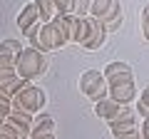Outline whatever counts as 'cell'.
I'll return each mask as SVG.
<instances>
[{
	"label": "cell",
	"mask_w": 149,
	"mask_h": 139,
	"mask_svg": "<svg viewBox=\"0 0 149 139\" xmlns=\"http://www.w3.org/2000/svg\"><path fill=\"white\" fill-rule=\"evenodd\" d=\"M17 77H22V80L27 82H35L37 77H42L45 72H47V57H45V52H37L35 47H22V52L17 55Z\"/></svg>",
	"instance_id": "obj_1"
},
{
	"label": "cell",
	"mask_w": 149,
	"mask_h": 139,
	"mask_svg": "<svg viewBox=\"0 0 149 139\" xmlns=\"http://www.w3.org/2000/svg\"><path fill=\"white\" fill-rule=\"evenodd\" d=\"M45 102H47L45 92L40 90V87L30 85V87H25V90H22L20 95H15V97H13L10 109H13V112H30V114H37V112H42Z\"/></svg>",
	"instance_id": "obj_2"
},
{
	"label": "cell",
	"mask_w": 149,
	"mask_h": 139,
	"mask_svg": "<svg viewBox=\"0 0 149 139\" xmlns=\"http://www.w3.org/2000/svg\"><path fill=\"white\" fill-rule=\"evenodd\" d=\"M80 90H82V95H87L92 102L109 97L107 80H104L102 72H97V70H85V72L80 75Z\"/></svg>",
	"instance_id": "obj_3"
},
{
	"label": "cell",
	"mask_w": 149,
	"mask_h": 139,
	"mask_svg": "<svg viewBox=\"0 0 149 139\" xmlns=\"http://www.w3.org/2000/svg\"><path fill=\"white\" fill-rule=\"evenodd\" d=\"M40 40H42L45 50H60L67 45V38H65L62 32V25L57 22V17H55L52 22H42V27H40Z\"/></svg>",
	"instance_id": "obj_4"
},
{
	"label": "cell",
	"mask_w": 149,
	"mask_h": 139,
	"mask_svg": "<svg viewBox=\"0 0 149 139\" xmlns=\"http://www.w3.org/2000/svg\"><path fill=\"white\" fill-rule=\"evenodd\" d=\"M104 38H107V30H104V25H102L100 20H95V17H92L90 35L85 38V42H82L80 47H82V50H87V52H95V50H100V47H102Z\"/></svg>",
	"instance_id": "obj_5"
},
{
	"label": "cell",
	"mask_w": 149,
	"mask_h": 139,
	"mask_svg": "<svg viewBox=\"0 0 149 139\" xmlns=\"http://www.w3.org/2000/svg\"><path fill=\"white\" fill-rule=\"evenodd\" d=\"M32 119H35V114H30V112H13L10 109V114H8V122L20 132V139H30Z\"/></svg>",
	"instance_id": "obj_6"
},
{
	"label": "cell",
	"mask_w": 149,
	"mask_h": 139,
	"mask_svg": "<svg viewBox=\"0 0 149 139\" xmlns=\"http://www.w3.org/2000/svg\"><path fill=\"white\" fill-rule=\"evenodd\" d=\"M119 107H122L119 102H114L112 97H104V99H97L95 102V114L102 117V119H107V122H112V119L117 117Z\"/></svg>",
	"instance_id": "obj_7"
},
{
	"label": "cell",
	"mask_w": 149,
	"mask_h": 139,
	"mask_svg": "<svg viewBox=\"0 0 149 139\" xmlns=\"http://www.w3.org/2000/svg\"><path fill=\"white\" fill-rule=\"evenodd\" d=\"M35 22H40V13H37L35 3H30V5H25V8L20 10V15L15 17V25H17V30L25 32L27 27H32Z\"/></svg>",
	"instance_id": "obj_8"
},
{
	"label": "cell",
	"mask_w": 149,
	"mask_h": 139,
	"mask_svg": "<svg viewBox=\"0 0 149 139\" xmlns=\"http://www.w3.org/2000/svg\"><path fill=\"white\" fill-rule=\"evenodd\" d=\"M109 97L119 104H132L137 99V85H122V87H109Z\"/></svg>",
	"instance_id": "obj_9"
},
{
	"label": "cell",
	"mask_w": 149,
	"mask_h": 139,
	"mask_svg": "<svg viewBox=\"0 0 149 139\" xmlns=\"http://www.w3.org/2000/svg\"><path fill=\"white\" fill-rule=\"evenodd\" d=\"M102 25H104V30H119V25H122V3L119 0H114L112 3V8L104 13V17H102Z\"/></svg>",
	"instance_id": "obj_10"
},
{
	"label": "cell",
	"mask_w": 149,
	"mask_h": 139,
	"mask_svg": "<svg viewBox=\"0 0 149 139\" xmlns=\"http://www.w3.org/2000/svg\"><path fill=\"white\" fill-rule=\"evenodd\" d=\"M37 8V13H40V22H52L57 15H62L60 13V8L55 5V0H32Z\"/></svg>",
	"instance_id": "obj_11"
},
{
	"label": "cell",
	"mask_w": 149,
	"mask_h": 139,
	"mask_svg": "<svg viewBox=\"0 0 149 139\" xmlns=\"http://www.w3.org/2000/svg\"><path fill=\"white\" fill-rule=\"evenodd\" d=\"M114 0H85V15L95 17V20H102L104 13L112 8Z\"/></svg>",
	"instance_id": "obj_12"
},
{
	"label": "cell",
	"mask_w": 149,
	"mask_h": 139,
	"mask_svg": "<svg viewBox=\"0 0 149 139\" xmlns=\"http://www.w3.org/2000/svg\"><path fill=\"white\" fill-rule=\"evenodd\" d=\"M50 132H55V119L50 114L37 112L35 119H32V132L30 134H50Z\"/></svg>",
	"instance_id": "obj_13"
},
{
	"label": "cell",
	"mask_w": 149,
	"mask_h": 139,
	"mask_svg": "<svg viewBox=\"0 0 149 139\" xmlns=\"http://www.w3.org/2000/svg\"><path fill=\"white\" fill-rule=\"evenodd\" d=\"M109 129H112V137H122V134H129V132H139V122H137V119L109 122Z\"/></svg>",
	"instance_id": "obj_14"
},
{
	"label": "cell",
	"mask_w": 149,
	"mask_h": 139,
	"mask_svg": "<svg viewBox=\"0 0 149 139\" xmlns=\"http://www.w3.org/2000/svg\"><path fill=\"white\" fill-rule=\"evenodd\" d=\"M90 27H92V17L90 15H80V25H77V38H74V45H82L85 38L90 35Z\"/></svg>",
	"instance_id": "obj_15"
},
{
	"label": "cell",
	"mask_w": 149,
	"mask_h": 139,
	"mask_svg": "<svg viewBox=\"0 0 149 139\" xmlns=\"http://www.w3.org/2000/svg\"><path fill=\"white\" fill-rule=\"evenodd\" d=\"M22 52V45L17 40H3L0 42V55H8V57H17Z\"/></svg>",
	"instance_id": "obj_16"
},
{
	"label": "cell",
	"mask_w": 149,
	"mask_h": 139,
	"mask_svg": "<svg viewBox=\"0 0 149 139\" xmlns=\"http://www.w3.org/2000/svg\"><path fill=\"white\" fill-rule=\"evenodd\" d=\"M124 72H132V67H129L127 62H109V65L104 67V72H102V75H104V80H107V77L124 75Z\"/></svg>",
	"instance_id": "obj_17"
},
{
	"label": "cell",
	"mask_w": 149,
	"mask_h": 139,
	"mask_svg": "<svg viewBox=\"0 0 149 139\" xmlns=\"http://www.w3.org/2000/svg\"><path fill=\"white\" fill-rule=\"evenodd\" d=\"M132 82H134V72H124V75L107 77V87H122V85H132Z\"/></svg>",
	"instance_id": "obj_18"
},
{
	"label": "cell",
	"mask_w": 149,
	"mask_h": 139,
	"mask_svg": "<svg viewBox=\"0 0 149 139\" xmlns=\"http://www.w3.org/2000/svg\"><path fill=\"white\" fill-rule=\"evenodd\" d=\"M17 57H8V55H0V70H8V67H15Z\"/></svg>",
	"instance_id": "obj_19"
},
{
	"label": "cell",
	"mask_w": 149,
	"mask_h": 139,
	"mask_svg": "<svg viewBox=\"0 0 149 139\" xmlns=\"http://www.w3.org/2000/svg\"><path fill=\"white\" fill-rule=\"evenodd\" d=\"M72 3L74 0H55V5L60 8V13H70V15H72Z\"/></svg>",
	"instance_id": "obj_20"
},
{
	"label": "cell",
	"mask_w": 149,
	"mask_h": 139,
	"mask_svg": "<svg viewBox=\"0 0 149 139\" xmlns=\"http://www.w3.org/2000/svg\"><path fill=\"white\" fill-rule=\"evenodd\" d=\"M142 30H144V38L149 40V5L144 8V13H142Z\"/></svg>",
	"instance_id": "obj_21"
},
{
	"label": "cell",
	"mask_w": 149,
	"mask_h": 139,
	"mask_svg": "<svg viewBox=\"0 0 149 139\" xmlns=\"http://www.w3.org/2000/svg\"><path fill=\"white\" fill-rule=\"evenodd\" d=\"M139 132H142V139H149V119H144L139 124Z\"/></svg>",
	"instance_id": "obj_22"
},
{
	"label": "cell",
	"mask_w": 149,
	"mask_h": 139,
	"mask_svg": "<svg viewBox=\"0 0 149 139\" xmlns=\"http://www.w3.org/2000/svg\"><path fill=\"white\" fill-rule=\"evenodd\" d=\"M114 139H142V132H129V134H122V137H114Z\"/></svg>",
	"instance_id": "obj_23"
},
{
	"label": "cell",
	"mask_w": 149,
	"mask_h": 139,
	"mask_svg": "<svg viewBox=\"0 0 149 139\" xmlns=\"http://www.w3.org/2000/svg\"><path fill=\"white\" fill-rule=\"evenodd\" d=\"M30 139H55V132H50V134H30Z\"/></svg>",
	"instance_id": "obj_24"
},
{
	"label": "cell",
	"mask_w": 149,
	"mask_h": 139,
	"mask_svg": "<svg viewBox=\"0 0 149 139\" xmlns=\"http://www.w3.org/2000/svg\"><path fill=\"white\" fill-rule=\"evenodd\" d=\"M139 99H142L144 104L149 107V87H147V90H142V95H139Z\"/></svg>",
	"instance_id": "obj_25"
},
{
	"label": "cell",
	"mask_w": 149,
	"mask_h": 139,
	"mask_svg": "<svg viewBox=\"0 0 149 139\" xmlns=\"http://www.w3.org/2000/svg\"><path fill=\"white\" fill-rule=\"evenodd\" d=\"M0 139H13V137H5V134H0Z\"/></svg>",
	"instance_id": "obj_26"
}]
</instances>
